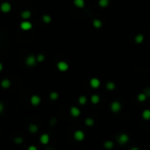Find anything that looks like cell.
<instances>
[{
    "mask_svg": "<svg viewBox=\"0 0 150 150\" xmlns=\"http://www.w3.org/2000/svg\"><path fill=\"white\" fill-rule=\"evenodd\" d=\"M69 64L67 63L66 62H64V61H61V62H59L58 63H57V69H58L61 72L67 71L69 69Z\"/></svg>",
    "mask_w": 150,
    "mask_h": 150,
    "instance_id": "1",
    "label": "cell"
},
{
    "mask_svg": "<svg viewBox=\"0 0 150 150\" xmlns=\"http://www.w3.org/2000/svg\"><path fill=\"white\" fill-rule=\"evenodd\" d=\"M11 9H12V5L8 2H4V3H2L1 5H0V10H1V12H4V13H8V12L11 11Z\"/></svg>",
    "mask_w": 150,
    "mask_h": 150,
    "instance_id": "2",
    "label": "cell"
},
{
    "mask_svg": "<svg viewBox=\"0 0 150 150\" xmlns=\"http://www.w3.org/2000/svg\"><path fill=\"white\" fill-rule=\"evenodd\" d=\"M30 102H31V104L34 106H37L41 104V97L38 96V95H32L31 97V98H30Z\"/></svg>",
    "mask_w": 150,
    "mask_h": 150,
    "instance_id": "3",
    "label": "cell"
},
{
    "mask_svg": "<svg viewBox=\"0 0 150 150\" xmlns=\"http://www.w3.org/2000/svg\"><path fill=\"white\" fill-rule=\"evenodd\" d=\"M20 28L23 31H29L32 28V24L29 21H23L20 24Z\"/></svg>",
    "mask_w": 150,
    "mask_h": 150,
    "instance_id": "4",
    "label": "cell"
},
{
    "mask_svg": "<svg viewBox=\"0 0 150 150\" xmlns=\"http://www.w3.org/2000/svg\"><path fill=\"white\" fill-rule=\"evenodd\" d=\"M36 62H37L36 58L34 55H29L26 58V63L27 66H30V67L34 66V65L36 64Z\"/></svg>",
    "mask_w": 150,
    "mask_h": 150,
    "instance_id": "5",
    "label": "cell"
},
{
    "mask_svg": "<svg viewBox=\"0 0 150 150\" xmlns=\"http://www.w3.org/2000/svg\"><path fill=\"white\" fill-rule=\"evenodd\" d=\"M84 132L81 131V130H77V131L75 132V134H74V138L75 140H76V141H82V140L84 139Z\"/></svg>",
    "mask_w": 150,
    "mask_h": 150,
    "instance_id": "6",
    "label": "cell"
},
{
    "mask_svg": "<svg viewBox=\"0 0 150 150\" xmlns=\"http://www.w3.org/2000/svg\"><path fill=\"white\" fill-rule=\"evenodd\" d=\"M49 141H50V137H49V134H42L41 137H40V141L43 145H47L49 143Z\"/></svg>",
    "mask_w": 150,
    "mask_h": 150,
    "instance_id": "7",
    "label": "cell"
},
{
    "mask_svg": "<svg viewBox=\"0 0 150 150\" xmlns=\"http://www.w3.org/2000/svg\"><path fill=\"white\" fill-rule=\"evenodd\" d=\"M90 84H91V86L92 87V88L97 89L100 86V81L97 78H95L94 77V78L91 79V81H90Z\"/></svg>",
    "mask_w": 150,
    "mask_h": 150,
    "instance_id": "8",
    "label": "cell"
},
{
    "mask_svg": "<svg viewBox=\"0 0 150 150\" xmlns=\"http://www.w3.org/2000/svg\"><path fill=\"white\" fill-rule=\"evenodd\" d=\"M70 114L72 115L73 117H75V118H76V117H78L80 113H81V112H80V110L77 108V107L76 106H72L70 108Z\"/></svg>",
    "mask_w": 150,
    "mask_h": 150,
    "instance_id": "9",
    "label": "cell"
},
{
    "mask_svg": "<svg viewBox=\"0 0 150 150\" xmlns=\"http://www.w3.org/2000/svg\"><path fill=\"white\" fill-rule=\"evenodd\" d=\"M11 81H10L9 79H3L0 82V85L3 89H8L10 88V86H11Z\"/></svg>",
    "mask_w": 150,
    "mask_h": 150,
    "instance_id": "10",
    "label": "cell"
},
{
    "mask_svg": "<svg viewBox=\"0 0 150 150\" xmlns=\"http://www.w3.org/2000/svg\"><path fill=\"white\" fill-rule=\"evenodd\" d=\"M39 130V126H37L36 124H30L28 126V131L31 132V134H35V132H38Z\"/></svg>",
    "mask_w": 150,
    "mask_h": 150,
    "instance_id": "11",
    "label": "cell"
},
{
    "mask_svg": "<svg viewBox=\"0 0 150 150\" xmlns=\"http://www.w3.org/2000/svg\"><path fill=\"white\" fill-rule=\"evenodd\" d=\"M74 4L77 8H84L85 5L84 0H74Z\"/></svg>",
    "mask_w": 150,
    "mask_h": 150,
    "instance_id": "12",
    "label": "cell"
},
{
    "mask_svg": "<svg viewBox=\"0 0 150 150\" xmlns=\"http://www.w3.org/2000/svg\"><path fill=\"white\" fill-rule=\"evenodd\" d=\"M92 24H93V26L95 27V28H97V29L101 28L102 25H103L102 21L100 20V19H95L94 20H93V22H92Z\"/></svg>",
    "mask_w": 150,
    "mask_h": 150,
    "instance_id": "13",
    "label": "cell"
},
{
    "mask_svg": "<svg viewBox=\"0 0 150 150\" xmlns=\"http://www.w3.org/2000/svg\"><path fill=\"white\" fill-rule=\"evenodd\" d=\"M143 41H144V36L142 35L141 34H137L135 38H134V41H135L137 44H141L142 42H143Z\"/></svg>",
    "mask_w": 150,
    "mask_h": 150,
    "instance_id": "14",
    "label": "cell"
},
{
    "mask_svg": "<svg viewBox=\"0 0 150 150\" xmlns=\"http://www.w3.org/2000/svg\"><path fill=\"white\" fill-rule=\"evenodd\" d=\"M110 4V1L109 0H99L98 1V5L102 8H105L109 5Z\"/></svg>",
    "mask_w": 150,
    "mask_h": 150,
    "instance_id": "15",
    "label": "cell"
},
{
    "mask_svg": "<svg viewBox=\"0 0 150 150\" xmlns=\"http://www.w3.org/2000/svg\"><path fill=\"white\" fill-rule=\"evenodd\" d=\"M20 16L23 19H28L30 17H31V12L30 11H24V12H21Z\"/></svg>",
    "mask_w": 150,
    "mask_h": 150,
    "instance_id": "16",
    "label": "cell"
},
{
    "mask_svg": "<svg viewBox=\"0 0 150 150\" xmlns=\"http://www.w3.org/2000/svg\"><path fill=\"white\" fill-rule=\"evenodd\" d=\"M58 97H59V94H58V92H56V91H52L51 93L49 94V98L51 100H53V101L58 99Z\"/></svg>",
    "mask_w": 150,
    "mask_h": 150,
    "instance_id": "17",
    "label": "cell"
},
{
    "mask_svg": "<svg viewBox=\"0 0 150 150\" xmlns=\"http://www.w3.org/2000/svg\"><path fill=\"white\" fill-rule=\"evenodd\" d=\"M42 20H43L44 23H46V24H48L51 22L52 20V18L49 16V15H47V14H44L43 16H42Z\"/></svg>",
    "mask_w": 150,
    "mask_h": 150,
    "instance_id": "18",
    "label": "cell"
},
{
    "mask_svg": "<svg viewBox=\"0 0 150 150\" xmlns=\"http://www.w3.org/2000/svg\"><path fill=\"white\" fill-rule=\"evenodd\" d=\"M91 100L93 104H97L99 102V97L97 96V95H93V96L91 97Z\"/></svg>",
    "mask_w": 150,
    "mask_h": 150,
    "instance_id": "19",
    "label": "cell"
},
{
    "mask_svg": "<svg viewBox=\"0 0 150 150\" xmlns=\"http://www.w3.org/2000/svg\"><path fill=\"white\" fill-rule=\"evenodd\" d=\"M112 108L113 111H118V110L120 108V105H119V104L118 103V102H114L112 105Z\"/></svg>",
    "mask_w": 150,
    "mask_h": 150,
    "instance_id": "20",
    "label": "cell"
},
{
    "mask_svg": "<svg viewBox=\"0 0 150 150\" xmlns=\"http://www.w3.org/2000/svg\"><path fill=\"white\" fill-rule=\"evenodd\" d=\"M45 60V56L43 55V54H38V55L36 56V61L38 62H42Z\"/></svg>",
    "mask_w": 150,
    "mask_h": 150,
    "instance_id": "21",
    "label": "cell"
},
{
    "mask_svg": "<svg viewBox=\"0 0 150 150\" xmlns=\"http://www.w3.org/2000/svg\"><path fill=\"white\" fill-rule=\"evenodd\" d=\"M24 141V140L22 137H16V138L14 139V142L16 143L17 145H19V144H21L22 142Z\"/></svg>",
    "mask_w": 150,
    "mask_h": 150,
    "instance_id": "22",
    "label": "cell"
},
{
    "mask_svg": "<svg viewBox=\"0 0 150 150\" xmlns=\"http://www.w3.org/2000/svg\"><path fill=\"white\" fill-rule=\"evenodd\" d=\"M78 101H79V103L81 104H84L86 103L87 98H86V97H84V96H81V97H79Z\"/></svg>",
    "mask_w": 150,
    "mask_h": 150,
    "instance_id": "23",
    "label": "cell"
},
{
    "mask_svg": "<svg viewBox=\"0 0 150 150\" xmlns=\"http://www.w3.org/2000/svg\"><path fill=\"white\" fill-rule=\"evenodd\" d=\"M107 89H109V90H112V89H114V87H115V84H113V82H109L108 84H107Z\"/></svg>",
    "mask_w": 150,
    "mask_h": 150,
    "instance_id": "24",
    "label": "cell"
},
{
    "mask_svg": "<svg viewBox=\"0 0 150 150\" xmlns=\"http://www.w3.org/2000/svg\"><path fill=\"white\" fill-rule=\"evenodd\" d=\"M85 123L87 126H92V125H93V120H92L91 119H87L85 120Z\"/></svg>",
    "mask_w": 150,
    "mask_h": 150,
    "instance_id": "25",
    "label": "cell"
},
{
    "mask_svg": "<svg viewBox=\"0 0 150 150\" xmlns=\"http://www.w3.org/2000/svg\"><path fill=\"white\" fill-rule=\"evenodd\" d=\"M27 150H38V148H37V147L34 146V145H31V146L27 147Z\"/></svg>",
    "mask_w": 150,
    "mask_h": 150,
    "instance_id": "26",
    "label": "cell"
},
{
    "mask_svg": "<svg viewBox=\"0 0 150 150\" xmlns=\"http://www.w3.org/2000/svg\"><path fill=\"white\" fill-rule=\"evenodd\" d=\"M144 117L145 118H150V112L149 111H146V112H144Z\"/></svg>",
    "mask_w": 150,
    "mask_h": 150,
    "instance_id": "27",
    "label": "cell"
},
{
    "mask_svg": "<svg viewBox=\"0 0 150 150\" xmlns=\"http://www.w3.org/2000/svg\"><path fill=\"white\" fill-rule=\"evenodd\" d=\"M145 98H146V96H145L144 94H140L139 95V99L141 100V101H142V100H145Z\"/></svg>",
    "mask_w": 150,
    "mask_h": 150,
    "instance_id": "28",
    "label": "cell"
},
{
    "mask_svg": "<svg viewBox=\"0 0 150 150\" xmlns=\"http://www.w3.org/2000/svg\"><path fill=\"white\" fill-rule=\"evenodd\" d=\"M4 104H3V103H1V102H0V113H1V112H4Z\"/></svg>",
    "mask_w": 150,
    "mask_h": 150,
    "instance_id": "29",
    "label": "cell"
},
{
    "mask_svg": "<svg viewBox=\"0 0 150 150\" xmlns=\"http://www.w3.org/2000/svg\"><path fill=\"white\" fill-rule=\"evenodd\" d=\"M3 69H4V66H3V64L0 62V72H1L2 70H3Z\"/></svg>",
    "mask_w": 150,
    "mask_h": 150,
    "instance_id": "30",
    "label": "cell"
}]
</instances>
